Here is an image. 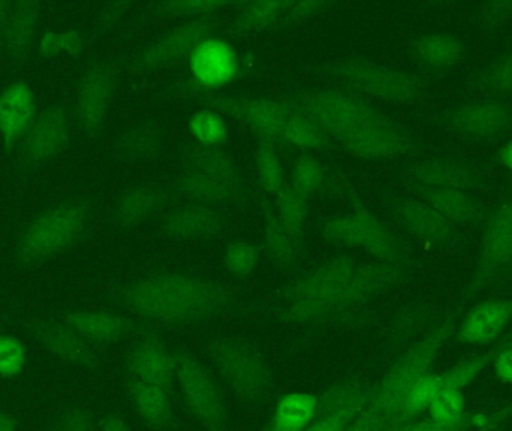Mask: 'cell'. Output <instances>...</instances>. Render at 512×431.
<instances>
[{
	"instance_id": "obj_40",
	"label": "cell",
	"mask_w": 512,
	"mask_h": 431,
	"mask_svg": "<svg viewBox=\"0 0 512 431\" xmlns=\"http://www.w3.org/2000/svg\"><path fill=\"white\" fill-rule=\"evenodd\" d=\"M277 216L294 237L300 238L309 213V200L301 197L292 186L283 185L276 194Z\"/></svg>"
},
{
	"instance_id": "obj_54",
	"label": "cell",
	"mask_w": 512,
	"mask_h": 431,
	"mask_svg": "<svg viewBox=\"0 0 512 431\" xmlns=\"http://www.w3.org/2000/svg\"><path fill=\"white\" fill-rule=\"evenodd\" d=\"M475 426V417L466 414L462 423L454 424V426H445V424L436 423L433 420L412 421V423L405 424V426L397 427L391 431H465Z\"/></svg>"
},
{
	"instance_id": "obj_30",
	"label": "cell",
	"mask_w": 512,
	"mask_h": 431,
	"mask_svg": "<svg viewBox=\"0 0 512 431\" xmlns=\"http://www.w3.org/2000/svg\"><path fill=\"white\" fill-rule=\"evenodd\" d=\"M262 217H264L265 244L271 259L282 267H294L300 258L298 238L289 232L277 213H274V210L265 203Z\"/></svg>"
},
{
	"instance_id": "obj_60",
	"label": "cell",
	"mask_w": 512,
	"mask_h": 431,
	"mask_svg": "<svg viewBox=\"0 0 512 431\" xmlns=\"http://www.w3.org/2000/svg\"><path fill=\"white\" fill-rule=\"evenodd\" d=\"M101 431H132L119 415L111 414L101 423Z\"/></svg>"
},
{
	"instance_id": "obj_3",
	"label": "cell",
	"mask_w": 512,
	"mask_h": 431,
	"mask_svg": "<svg viewBox=\"0 0 512 431\" xmlns=\"http://www.w3.org/2000/svg\"><path fill=\"white\" fill-rule=\"evenodd\" d=\"M405 276L400 262L358 265L352 276L330 297L321 301L286 303L279 319L286 324L307 325L339 321L360 309L382 292L388 291Z\"/></svg>"
},
{
	"instance_id": "obj_52",
	"label": "cell",
	"mask_w": 512,
	"mask_h": 431,
	"mask_svg": "<svg viewBox=\"0 0 512 431\" xmlns=\"http://www.w3.org/2000/svg\"><path fill=\"white\" fill-rule=\"evenodd\" d=\"M333 5V2H319V0L318 2H285L280 21L291 23V21L303 20V18L324 12L325 9H330Z\"/></svg>"
},
{
	"instance_id": "obj_23",
	"label": "cell",
	"mask_w": 512,
	"mask_h": 431,
	"mask_svg": "<svg viewBox=\"0 0 512 431\" xmlns=\"http://www.w3.org/2000/svg\"><path fill=\"white\" fill-rule=\"evenodd\" d=\"M186 164L215 180L234 200H239L245 192L239 168L227 153L215 146H192L186 153Z\"/></svg>"
},
{
	"instance_id": "obj_19",
	"label": "cell",
	"mask_w": 512,
	"mask_h": 431,
	"mask_svg": "<svg viewBox=\"0 0 512 431\" xmlns=\"http://www.w3.org/2000/svg\"><path fill=\"white\" fill-rule=\"evenodd\" d=\"M512 318V304L492 300L478 304L460 325L457 339L465 345H486L493 342Z\"/></svg>"
},
{
	"instance_id": "obj_62",
	"label": "cell",
	"mask_w": 512,
	"mask_h": 431,
	"mask_svg": "<svg viewBox=\"0 0 512 431\" xmlns=\"http://www.w3.org/2000/svg\"><path fill=\"white\" fill-rule=\"evenodd\" d=\"M8 21V3L0 2V38H5Z\"/></svg>"
},
{
	"instance_id": "obj_2",
	"label": "cell",
	"mask_w": 512,
	"mask_h": 431,
	"mask_svg": "<svg viewBox=\"0 0 512 431\" xmlns=\"http://www.w3.org/2000/svg\"><path fill=\"white\" fill-rule=\"evenodd\" d=\"M453 321L447 319L423 340L403 352L384 378L373 388L366 411L376 418L382 430L391 431L412 388L433 372L439 354L453 334Z\"/></svg>"
},
{
	"instance_id": "obj_56",
	"label": "cell",
	"mask_w": 512,
	"mask_h": 431,
	"mask_svg": "<svg viewBox=\"0 0 512 431\" xmlns=\"http://www.w3.org/2000/svg\"><path fill=\"white\" fill-rule=\"evenodd\" d=\"M493 86L501 90H512V56L499 63L492 74Z\"/></svg>"
},
{
	"instance_id": "obj_45",
	"label": "cell",
	"mask_w": 512,
	"mask_h": 431,
	"mask_svg": "<svg viewBox=\"0 0 512 431\" xmlns=\"http://www.w3.org/2000/svg\"><path fill=\"white\" fill-rule=\"evenodd\" d=\"M493 355H495V352L475 355V357L468 358V360H463L462 363L456 364V366L448 370V372L442 373L444 388L463 390V388L468 387V385L486 369Z\"/></svg>"
},
{
	"instance_id": "obj_21",
	"label": "cell",
	"mask_w": 512,
	"mask_h": 431,
	"mask_svg": "<svg viewBox=\"0 0 512 431\" xmlns=\"http://www.w3.org/2000/svg\"><path fill=\"white\" fill-rule=\"evenodd\" d=\"M35 96L26 83L11 84L0 95V134L6 146L23 137L35 117Z\"/></svg>"
},
{
	"instance_id": "obj_15",
	"label": "cell",
	"mask_w": 512,
	"mask_h": 431,
	"mask_svg": "<svg viewBox=\"0 0 512 431\" xmlns=\"http://www.w3.org/2000/svg\"><path fill=\"white\" fill-rule=\"evenodd\" d=\"M357 268L358 262L355 256H337L292 282L283 291V298L286 303L325 300L333 295Z\"/></svg>"
},
{
	"instance_id": "obj_16",
	"label": "cell",
	"mask_w": 512,
	"mask_h": 431,
	"mask_svg": "<svg viewBox=\"0 0 512 431\" xmlns=\"http://www.w3.org/2000/svg\"><path fill=\"white\" fill-rule=\"evenodd\" d=\"M113 96V72L108 66L93 65L81 78L77 92V119L81 128L96 132L104 125Z\"/></svg>"
},
{
	"instance_id": "obj_64",
	"label": "cell",
	"mask_w": 512,
	"mask_h": 431,
	"mask_svg": "<svg viewBox=\"0 0 512 431\" xmlns=\"http://www.w3.org/2000/svg\"><path fill=\"white\" fill-rule=\"evenodd\" d=\"M511 346H512V333L510 334V336L507 337V340H505L504 346H502L501 349L511 348Z\"/></svg>"
},
{
	"instance_id": "obj_27",
	"label": "cell",
	"mask_w": 512,
	"mask_h": 431,
	"mask_svg": "<svg viewBox=\"0 0 512 431\" xmlns=\"http://www.w3.org/2000/svg\"><path fill=\"white\" fill-rule=\"evenodd\" d=\"M396 212L403 225L424 240L444 241L453 232L450 220L436 212L430 204L415 200L400 201Z\"/></svg>"
},
{
	"instance_id": "obj_5",
	"label": "cell",
	"mask_w": 512,
	"mask_h": 431,
	"mask_svg": "<svg viewBox=\"0 0 512 431\" xmlns=\"http://www.w3.org/2000/svg\"><path fill=\"white\" fill-rule=\"evenodd\" d=\"M87 207L83 203L59 204L30 223L18 241L21 262H36L68 249L83 232Z\"/></svg>"
},
{
	"instance_id": "obj_9",
	"label": "cell",
	"mask_w": 512,
	"mask_h": 431,
	"mask_svg": "<svg viewBox=\"0 0 512 431\" xmlns=\"http://www.w3.org/2000/svg\"><path fill=\"white\" fill-rule=\"evenodd\" d=\"M327 72L357 92L387 101L411 102L423 95V86L411 75L366 60L334 62Z\"/></svg>"
},
{
	"instance_id": "obj_12",
	"label": "cell",
	"mask_w": 512,
	"mask_h": 431,
	"mask_svg": "<svg viewBox=\"0 0 512 431\" xmlns=\"http://www.w3.org/2000/svg\"><path fill=\"white\" fill-rule=\"evenodd\" d=\"M191 68L195 80L177 86L180 93L213 90L228 83L239 72V60L230 44L212 36L192 51Z\"/></svg>"
},
{
	"instance_id": "obj_13",
	"label": "cell",
	"mask_w": 512,
	"mask_h": 431,
	"mask_svg": "<svg viewBox=\"0 0 512 431\" xmlns=\"http://www.w3.org/2000/svg\"><path fill=\"white\" fill-rule=\"evenodd\" d=\"M339 140L349 152L366 159L391 158L409 147L408 137L382 114L358 123Z\"/></svg>"
},
{
	"instance_id": "obj_61",
	"label": "cell",
	"mask_w": 512,
	"mask_h": 431,
	"mask_svg": "<svg viewBox=\"0 0 512 431\" xmlns=\"http://www.w3.org/2000/svg\"><path fill=\"white\" fill-rule=\"evenodd\" d=\"M0 431H17V420L0 409Z\"/></svg>"
},
{
	"instance_id": "obj_18",
	"label": "cell",
	"mask_w": 512,
	"mask_h": 431,
	"mask_svg": "<svg viewBox=\"0 0 512 431\" xmlns=\"http://www.w3.org/2000/svg\"><path fill=\"white\" fill-rule=\"evenodd\" d=\"M512 259V206L502 210L490 223L484 241L480 270L471 283V292L480 291Z\"/></svg>"
},
{
	"instance_id": "obj_29",
	"label": "cell",
	"mask_w": 512,
	"mask_h": 431,
	"mask_svg": "<svg viewBox=\"0 0 512 431\" xmlns=\"http://www.w3.org/2000/svg\"><path fill=\"white\" fill-rule=\"evenodd\" d=\"M510 114L501 105L474 104L462 108L454 116V126L460 132L474 137H489L507 128Z\"/></svg>"
},
{
	"instance_id": "obj_39",
	"label": "cell",
	"mask_w": 512,
	"mask_h": 431,
	"mask_svg": "<svg viewBox=\"0 0 512 431\" xmlns=\"http://www.w3.org/2000/svg\"><path fill=\"white\" fill-rule=\"evenodd\" d=\"M418 57L426 65L445 68L454 65L462 56V47L448 35H427L415 45Z\"/></svg>"
},
{
	"instance_id": "obj_7",
	"label": "cell",
	"mask_w": 512,
	"mask_h": 431,
	"mask_svg": "<svg viewBox=\"0 0 512 431\" xmlns=\"http://www.w3.org/2000/svg\"><path fill=\"white\" fill-rule=\"evenodd\" d=\"M173 355L177 384L195 420L206 430L227 431V405L212 373L185 349H176Z\"/></svg>"
},
{
	"instance_id": "obj_22",
	"label": "cell",
	"mask_w": 512,
	"mask_h": 431,
	"mask_svg": "<svg viewBox=\"0 0 512 431\" xmlns=\"http://www.w3.org/2000/svg\"><path fill=\"white\" fill-rule=\"evenodd\" d=\"M66 324L83 339L95 345L119 342L134 331L135 322L128 316L111 312H74L66 315Z\"/></svg>"
},
{
	"instance_id": "obj_34",
	"label": "cell",
	"mask_w": 512,
	"mask_h": 431,
	"mask_svg": "<svg viewBox=\"0 0 512 431\" xmlns=\"http://www.w3.org/2000/svg\"><path fill=\"white\" fill-rule=\"evenodd\" d=\"M442 390H444L442 373L439 375V373L432 372L430 375H427L426 378L421 379V381L412 388L405 402H403L402 409H400L396 423H394V427L391 430L417 420L423 412H427L433 400L436 399V396H438Z\"/></svg>"
},
{
	"instance_id": "obj_35",
	"label": "cell",
	"mask_w": 512,
	"mask_h": 431,
	"mask_svg": "<svg viewBox=\"0 0 512 431\" xmlns=\"http://www.w3.org/2000/svg\"><path fill=\"white\" fill-rule=\"evenodd\" d=\"M38 21V5L33 2L18 3L6 27L5 41L14 56H20L32 42Z\"/></svg>"
},
{
	"instance_id": "obj_63",
	"label": "cell",
	"mask_w": 512,
	"mask_h": 431,
	"mask_svg": "<svg viewBox=\"0 0 512 431\" xmlns=\"http://www.w3.org/2000/svg\"><path fill=\"white\" fill-rule=\"evenodd\" d=\"M501 161L504 162L505 167L512 171V140L507 146L502 149Z\"/></svg>"
},
{
	"instance_id": "obj_55",
	"label": "cell",
	"mask_w": 512,
	"mask_h": 431,
	"mask_svg": "<svg viewBox=\"0 0 512 431\" xmlns=\"http://www.w3.org/2000/svg\"><path fill=\"white\" fill-rule=\"evenodd\" d=\"M495 372L499 381L512 385V346L499 351L495 358Z\"/></svg>"
},
{
	"instance_id": "obj_38",
	"label": "cell",
	"mask_w": 512,
	"mask_h": 431,
	"mask_svg": "<svg viewBox=\"0 0 512 431\" xmlns=\"http://www.w3.org/2000/svg\"><path fill=\"white\" fill-rule=\"evenodd\" d=\"M283 6H285V2H277V0L246 3L245 9L234 23L233 32L236 35L258 32V30L277 23L282 18Z\"/></svg>"
},
{
	"instance_id": "obj_32",
	"label": "cell",
	"mask_w": 512,
	"mask_h": 431,
	"mask_svg": "<svg viewBox=\"0 0 512 431\" xmlns=\"http://www.w3.org/2000/svg\"><path fill=\"white\" fill-rule=\"evenodd\" d=\"M165 192L149 186H137L129 189L120 198L117 206V219L123 225H135L156 212L164 204Z\"/></svg>"
},
{
	"instance_id": "obj_58",
	"label": "cell",
	"mask_w": 512,
	"mask_h": 431,
	"mask_svg": "<svg viewBox=\"0 0 512 431\" xmlns=\"http://www.w3.org/2000/svg\"><path fill=\"white\" fill-rule=\"evenodd\" d=\"M345 431H384L381 424L369 412L364 411Z\"/></svg>"
},
{
	"instance_id": "obj_47",
	"label": "cell",
	"mask_w": 512,
	"mask_h": 431,
	"mask_svg": "<svg viewBox=\"0 0 512 431\" xmlns=\"http://www.w3.org/2000/svg\"><path fill=\"white\" fill-rule=\"evenodd\" d=\"M234 5L227 0H173V2L156 3L155 14L162 15H209L216 14L225 6Z\"/></svg>"
},
{
	"instance_id": "obj_25",
	"label": "cell",
	"mask_w": 512,
	"mask_h": 431,
	"mask_svg": "<svg viewBox=\"0 0 512 431\" xmlns=\"http://www.w3.org/2000/svg\"><path fill=\"white\" fill-rule=\"evenodd\" d=\"M352 216L357 223L358 246L364 247L367 252L381 259V262H390V264L400 262L402 249L396 238L360 201L355 203Z\"/></svg>"
},
{
	"instance_id": "obj_33",
	"label": "cell",
	"mask_w": 512,
	"mask_h": 431,
	"mask_svg": "<svg viewBox=\"0 0 512 431\" xmlns=\"http://www.w3.org/2000/svg\"><path fill=\"white\" fill-rule=\"evenodd\" d=\"M277 141L295 149L322 150L328 144V135L312 120L294 110L286 119Z\"/></svg>"
},
{
	"instance_id": "obj_53",
	"label": "cell",
	"mask_w": 512,
	"mask_h": 431,
	"mask_svg": "<svg viewBox=\"0 0 512 431\" xmlns=\"http://www.w3.org/2000/svg\"><path fill=\"white\" fill-rule=\"evenodd\" d=\"M93 415L86 409L74 408L66 411L59 418L57 430L59 431H95Z\"/></svg>"
},
{
	"instance_id": "obj_14",
	"label": "cell",
	"mask_w": 512,
	"mask_h": 431,
	"mask_svg": "<svg viewBox=\"0 0 512 431\" xmlns=\"http://www.w3.org/2000/svg\"><path fill=\"white\" fill-rule=\"evenodd\" d=\"M126 369L134 378L161 387L167 393H173L176 388V360L173 352L150 331L144 333L129 352Z\"/></svg>"
},
{
	"instance_id": "obj_44",
	"label": "cell",
	"mask_w": 512,
	"mask_h": 431,
	"mask_svg": "<svg viewBox=\"0 0 512 431\" xmlns=\"http://www.w3.org/2000/svg\"><path fill=\"white\" fill-rule=\"evenodd\" d=\"M191 131L204 146L224 143L228 135L227 125L221 114L210 108H204L194 114L191 119Z\"/></svg>"
},
{
	"instance_id": "obj_36",
	"label": "cell",
	"mask_w": 512,
	"mask_h": 431,
	"mask_svg": "<svg viewBox=\"0 0 512 431\" xmlns=\"http://www.w3.org/2000/svg\"><path fill=\"white\" fill-rule=\"evenodd\" d=\"M180 192L200 204H228L234 200L224 188L206 174L188 167L177 179Z\"/></svg>"
},
{
	"instance_id": "obj_50",
	"label": "cell",
	"mask_w": 512,
	"mask_h": 431,
	"mask_svg": "<svg viewBox=\"0 0 512 431\" xmlns=\"http://www.w3.org/2000/svg\"><path fill=\"white\" fill-rule=\"evenodd\" d=\"M420 321L421 316L417 309H414V307L403 309L402 312L396 316L393 324H391L387 340L388 351H394V349L400 348V346L414 334V331L417 330L418 322Z\"/></svg>"
},
{
	"instance_id": "obj_8",
	"label": "cell",
	"mask_w": 512,
	"mask_h": 431,
	"mask_svg": "<svg viewBox=\"0 0 512 431\" xmlns=\"http://www.w3.org/2000/svg\"><path fill=\"white\" fill-rule=\"evenodd\" d=\"M182 95L189 96L216 113H225L242 120L255 129L259 137L271 141H277L286 119L294 111V105L289 99L248 98L216 93L213 90H191Z\"/></svg>"
},
{
	"instance_id": "obj_20",
	"label": "cell",
	"mask_w": 512,
	"mask_h": 431,
	"mask_svg": "<svg viewBox=\"0 0 512 431\" xmlns=\"http://www.w3.org/2000/svg\"><path fill=\"white\" fill-rule=\"evenodd\" d=\"M69 140L68 120L62 108H53L39 117L32 126L23 152L26 159L32 162L47 161L60 152Z\"/></svg>"
},
{
	"instance_id": "obj_31",
	"label": "cell",
	"mask_w": 512,
	"mask_h": 431,
	"mask_svg": "<svg viewBox=\"0 0 512 431\" xmlns=\"http://www.w3.org/2000/svg\"><path fill=\"white\" fill-rule=\"evenodd\" d=\"M412 174L418 182L435 189L460 191L471 188L475 183L474 174L468 168L450 162H424L417 165Z\"/></svg>"
},
{
	"instance_id": "obj_41",
	"label": "cell",
	"mask_w": 512,
	"mask_h": 431,
	"mask_svg": "<svg viewBox=\"0 0 512 431\" xmlns=\"http://www.w3.org/2000/svg\"><path fill=\"white\" fill-rule=\"evenodd\" d=\"M256 167H258L259 182L268 194L276 195L285 185L282 164L274 149L273 141L259 137L256 147Z\"/></svg>"
},
{
	"instance_id": "obj_28",
	"label": "cell",
	"mask_w": 512,
	"mask_h": 431,
	"mask_svg": "<svg viewBox=\"0 0 512 431\" xmlns=\"http://www.w3.org/2000/svg\"><path fill=\"white\" fill-rule=\"evenodd\" d=\"M316 412V397L307 393H289L280 397L273 415L262 431H304Z\"/></svg>"
},
{
	"instance_id": "obj_51",
	"label": "cell",
	"mask_w": 512,
	"mask_h": 431,
	"mask_svg": "<svg viewBox=\"0 0 512 431\" xmlns=\"http://www.w3.org/2000/svg\"><path fill=\"white\" fill-rule=\"evenodd\" d=\"M324 237L328 243L340 246H358L357 223L354 216L337 217L325 225Z\"/></svg>"
},
{
	"instance_id": "obj_46",
	"label": "cell",
	"mask_w": 512,
	"mask_h": 431,
	"mask_svg": "<svg viewBox=\"0 0 512 431\" xmlns=\"http://www.w3.org/2000/svg\"><path fill=\"white\" fill-rule=\"evenodd\" d=\"M27 351L23 342L0 334V379H12L23 373Z\"/></svg>"
},
{
	"instance_id": "obj_57",
	"label": "cell",
	"mask_w": 512,
	"mask_h": 431,
	"mask_svg": "<svg viewBox=\"0 0 512 431\" xmlns=\"http://www.w3.org/2000/svg\"><path fill=\"white\" fill-rule=\"evenodd\" d=\"M60 47H62V51H65V53L75 56V54L83 51L84 39L81 38L80 33L68 30V32L60 33Z\"/></svg>"
},
{
	"instance_id": "obj_26",
	"label": "cell",
	"mask_w": 512,
	"mask_h": 431,
	"mask_svg": "<svg viewBox=\"0 0 512 431\" xmlns=\"http://www.w3.org/2000/svg\"><path fill=\"white\" fill-rule=\"evenodd\" d=\"M162 228L174 238L210 237L221 231V215L204 204L179 207L165 216Z\"/></svg>"
},
{
	"instance_id": "obj_10",
	"label": "cell",
	"mask_w": 512,
	"mask_h": 431,
	"mask_svg": "<svg viewBox=\"0 0 512 431\" xmlns=\"http://www.w3.org/2000/svg\"><path fill=\"white\" fill-rule=\"evenodd\" d=\"M375 385L349 375L316 396V412L304 431H345L369 406Z\"/></svg>"
},
{
	"instance_id": "obj_6",
	"label": "cell",
	"mask_w": 512,
	"mask_h": 431,
	"mask_svg": "<svg viewBox=\"0 0 512 431\" xmlns=\"http://www.w3.org/2000/svg\"><path fill=\"white\" fill-rule=\"evenodd\" d=\"M289 101L295 111L337 140L358 123L381 114L357 93L342 89L307 90L292 96Z\"/></svg>"
},
{
	"instance_id": "obj_1",
	"label": "cell",
	"mask_w": 512,
	"mask_h": 431,
	"mask_svg": "<svg viewBox=\"0 0 512 431\" xmlns=\"http://www.w3.org/2000/svg\"><path fill=\"white\" fill-rule=\"evenodd\" d=\"M119 297L141 318L170 325L209 321L236 303L231 286L183 273L158 274L138 280L120 289Z\"/></svg>"
},
{
	"instance_id": "obj_49",
	"label": "cell",
	"mask_w": 512,
	"mask_h": 431,
	"mask_svg": "<svg viewBox=\"0 0 512 431\" xmlns=\"http://www.w3.org/2000/svg\"><path fill=\"white\" fill-rule=\"evenodd\" d=\"M225 262H227L228 270L234 276H249L258 262V250L248 241H236L228 246Z\"/></svg>"
},
{
	"instance_id": "obj_59",
	"label": "cell",
	"mask_w": 512,
	"mask_h": 431,
	"mask_svg": "<svg viewBox=\"0 0 512 431\" xmlns=\"http://www.w3.org/2000/svg\"><path fill=\"white\" fill-rule=\"evenodd\" d=\"M39 50L45 57L56 56L57 53L62 51L60 47V33L50 32L41 39Z\"/></svg>"
},
{
	"instance_id": "obj_24",
	"label": "cell",
	"mask_w": 512,
	"mask_h": 431,
	"mask_svg": "<svg viewBox=\"0 0 512 431\" xmlns=\"http://www.w3.org/2000/svg\"><path fill=\"white\" fill-rule=\"evenodd\" d=\"M126 388L135 411L147 427L158 431L170 429L174 420L170 393L134 376H129Z\"/></svg>"
},
{
	"instance_id": "obj_42",
	"label": "cell",
	"mask_w": 512,
	"mask_h": 431,
	"mask_svg": "<svg viewBox=\"0 0 512 431\" xmlns=\"http://www.w3.org/2000/svg\"><path fill=\"white\" fill-rule=\"evenodd\" d=\"M429 412L430 420L445 426H454L462 423L466 417V400L462 390L456 388H444L433 400Z\"/></svg>"
},
{
	"instance_id": "obj_17",
	"label": "cell",
	"mask_w": 512,
	"mask_h": 431,
	"mask_svg": "<svg viewBox=\"0 0 512 431\" xmlns=\"http://www.w3.org/2000/svg\"><path fill=\"white\" fill-rule=\"evenodd\" d=\"M33 331L38 342L65 363L89 370L99 366V357L95 349L68 324L38 322Z\"/></svg>"
},
{
	"instance_id": "obj_43",
	"label": "cell",
	"mask_w": 512,
	"mask_h": 431,
	"mask_svg": "<svg viewBox=\"0 0 512 431\" xmlns=\"http://www.w3.org/2000/svg\"><path fill=\"white\" fill-rule=\"evenodd\" d=\"M324 182V167L312 156H301L292 168V189L301 197L307 198L316 194Z\"/></svg>"
},
{
	"instance_id": "obj_37",
	"label": "cell",
	"mask_w": 512,
	"mask_h": 431,
	"mask_svg": "<svg viewBox=\"0 0 512 431\" xmlns=\"http://www.w3.org/2000/svg\"><path fill=\"white\" fill-rule=\"evenodd\" d=\"M429 200L430 206L450 222L469 223L480 219V207L463 192L454 189H435Z\"/></svg>"
},
{
	"instance_id": "obj_48",
	"label": "cell",
	"mask_w": 512,
	"mask_h": 431,
	"mask_svg": "<svg viewBox=\"0 0 512 431\" xmlns=\"http://www.w3.org/2000/svg\"><path fill=\"white\" fill-rule=\"evenodd\" d=\"M162 135L153 126H137L123 137L122 147L128 155L147 156L161 147Z\"/></svg>"
},
{
	"instance_id": "obj_11",
	"label": "cell",
	"mask_w": 512,
	"mask_h": 431,
	"mask_svg": "<svg viewBox=\"0 0 512 431\" xmlns=\"http://www.w3.org/2000/svg\"><path fill=\"white\" fill-rule=\"evenodd\" d=\"M219 26H221V20L216 14L192 18V20L174 27L158 41L147 45L135 57L132 66L135 71H152V69L170 65L180 57L191 54L201 42L212 38Z\"/></svg>"
},
{
	"instance_id": "obj_4",
	"label": "cell",
	"mask_w": 512,
	"mask_h": 431,
	"mask_svg": "<svg viewBox=\"0 0 512 431\" xmlns=\"http://www.w3.org/2000/svg\"><path fill=\"white\" fill-rule=\"evenodd\" d=\"M207 352L218 372L243 402L259 405L273 388V373L265 358L243 340L216 339Z\"/></svg>"
}]
</instances>
